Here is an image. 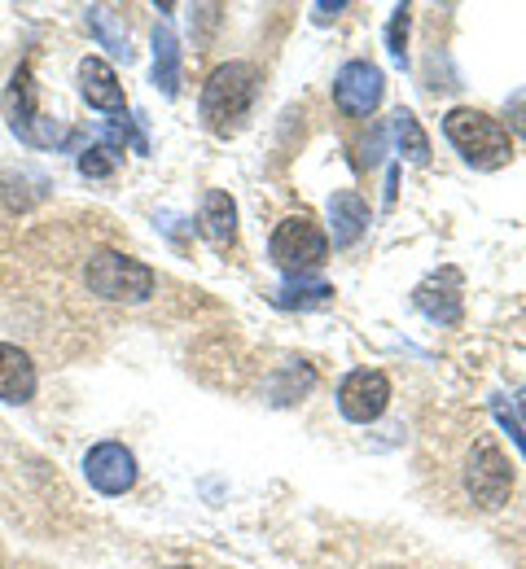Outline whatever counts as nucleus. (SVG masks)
<instances>
[{"label":"nucleus","mask_w":526,"mask_h":569,"mask_svg":"<svg viewBox=\"0 0 526 569\" xmlns=\"http://www.w3.org/2000/svg\"><path fill=\"white\" fill-rule=\"evenodd\" d=\"M408 22H413V9L408 4H395L390 9V27H386V49L399 67H408Z\"/></svg>","instance_id":"20"},{"label":"nucleus","mask_w":526,"mask_h":569,"mask_svg":"<svg viewBox=\"0 0 526 569\" xmlns=\"http://www.w3.org/2000/svg\"><path fill=\"white\" fill-rule=\"evenodd\" d=\"M88 27H92V36L101 40V49H110L115 58H123V62H132V44H128V31L123 27H115V13L110 9H88Z\"/></svg>","instance_id":"19"},{"label":"nucleus","mask_w":526,"mask_h":569,"mask_svg":"<svg viewBox=\"0 0 526 569\" xmlns=\"http://www.w3.org/2000/svg\"><path fill=\"white\" fill-rule=\"evenodd\" d=\"M492 412H496V421L509 429V438L518 442V451H523V460H526V433H523V426H518V417L505 408V403H492Z\"/></svg>","instance_id":"23"},{"label":"nucleus","mask_w":526,"mask_h":569,"mask_svg":"<svg viewBox=\"0 0 526 569\" xmlns=\"http://www.w3.org/2000/svg\"><path fill=\"white\" fill-rule=\"evenodd\" d=\"M334 302V284L311 281V277H299V281H286L281 289H272V307L281 311H316V307H329Z\"/></svg>","instance_id":"18"},{"label":"nucleus","mask_w":526,"mask_h":569,"mask_svg":"<svg viewBox=\"0 0 526 569\" xmlns=\"http://www.w3.org/2000/svg\"><path fill=\"white\" fill-rule=\"evenodd\" d=\"M390 137H395V149H399L404 162H413V167H426L430 162V137H426V128H421V119L413 110L399 106L390 114Z\"/></svg>","instance_id":"17"},{"label":"nucleus","mask_w":526,"mask_h":569,"mask_svg":"<svg viewBox=\"0 0 526 569\" xmlns=\"http://www.w3.org/2000/svg\"><path fill=\"white\" fill-rule=\"evenodd\" d=\"M316 390V368L311 363H302V359H286L281 368H277V377L268 381V399L277 403V408H290V403H299Z\"/></svg>","instance_id":"16"},{"label":"nucleus","mask_w":526,"mask_h":569,"mask_svg":"<svg viewBox=\"0 0 526 569\" xmlns=\"http://www.w3.org/2000/svg\"><path fill=\"white\" fill-rule=\"evenodd\" d=\"M259 88H264V74L255 62H225L207 74L202 83V97H198V114L202 123L216 132V137H228L241 128V119L250 114V106L259 101Z\"/></svg>","instance_id":"1"},{"label":"nucleus","mask_w":526,"mask_h":569,"mask_svg":"<svg viewBox=\"0 0 526 569\" xmlns=\"http://www.w3.org/2000/svg\"><path fill=\"white\" fill-rule=\"evenodd\" d=\"M413 307L435 325H460L465 316V277L456 268H439L413 289Z\"/></svg>","instance_id":"10"},{"label":"nucleus","mask_w":526,"mask_h":569,"mask_svg":"<svg viewBox=\"0 0 526 569\" xmlns=\"http://www.w3.org/2000/svg\"><path fill=\"white\" fill-rule=\"evenodd\" d=\"M79 97L92 106V110H106V114H128V101H123V83L115 67L106 58H83L79 62Z\"/></svg>","instance_id":"11"},{"label":"nucleus","mask_w":526,"mask_h":569,"mask_svg":"<svg viewBox=\"0 0 526 569\" xmlns=\"http://www.w3.org/2000/svg\"><path fill=\"white\" fill-rule=\"evenodd\" d=\"M465 496L487 512L505 508L514 496V460L492 438H478L465 456Z\"/></svg>","instance_id":"6"},{"label":"nucleus","mask_w":526,"mask_h":569,"mask_svg":"<svg viewBox=\"0 0 526 569\" xmlns=\"http://www.w3.org/2000/svg\"><path fill=\"white\" fill-rule=\"evenodd\" d=\"M365 232H369V202L356 189H338L329 198V246L351 250Z\"/></svg>","instance_id":"12"},{"label":"nucleus","mask_w":526,"mask_h":569,"mask_svg":"<svg viewBox=\"0 0 526 569\" xmlns=\"http://www.w3.org/2000/svg\"><path fill=\"white\" fill-rule=\"evenodd\" d=\"M268 259L286 272V281L311 277V272H320V268L329 263V232H325L307 211L286 214V219L272 228Z\"/></svg>","instance_id":"3"},{"label":"nucleus","mask_w":526,"mask_h":569,"mask_svg":"<svg viewBox=\"0 0 526 569\" xmlns=\"http://www.w3.org/2000/svg\"><path fill=\"white\" fill-rule=\"evenodd\" d=\"M505 119H509V123H505V132H509V137H518V141H526V88L509 97V110H505Z\"/></svg>","instance_id":"22"},{"label":"nucleus","mask_w":526,"mask_h":569,"mask_svg":"<svg viewBox=\"0 0 526 569\" xmlns=\"http://www.w3.org/2000/svg\"><path fill=\"white\" fill-rule=\"evenodd\" d=\"M390 408V377L381 368H356L338 381V412L351 426H374Z\"/></svg>","instance_id":"7"},{"label":"nucleus","mask_w":526,"mask_h":569,"mask_svg":"<svg viewBox=\"0 0 526 569\" xmlns=\"http://www.w3.org/2000/svg\"><path fill=\"white\" fill-rule=\"evenodd\" d=\"M381 92H386V79L374 62L356 58V62H343L334 74V106L347 114V119H369L377 106H381Z\"/></svg>","instance_id":"9"},{"label":"nucleus","mask_w":526,"mask_h":569,"mask_svg":"<svg viewBox=\"0 0 526 569\" xmlns=\"http://www.w3.org/2000/svg\"><path fill=\"white\" fill-rule=\"evenodd\" d=\"M198 228L216 250H228L237 241V202L228 198L225 189H207L202 211H198Z\"/></svg>","instance_id":"14"},{"label":"nucleus","mask_w":526,"mask_h":569,"mask_svg":"<svg viewBox=\"0 0 526 569\" xmlns=\"http://www.w3.org/2000/svg\"><path fill=\"white\" fill-rule=\"evenodd\" d=\"M153 83L162 97H180V40L167 22L153 27Z\"/></svg>","instance_id":"15"},{"label":"nucleus","mask_w":526,"mask_h":569,"mask_svg":"<svg viewBox=\"0 0 526 569\" xmlns=\"http://www.w3.org/2000/svg\"><path fill=\"white\" fill-rule=\"evenodd\" d=\"M115 167H119V153L110 144H88L79 153V176H88V180H106Z\"/></svg>","instance_id":"21"},{"label":"nucleus","mask_w":526,"mask_h":569,"mask_svg":"<svg viewBox=\"0 0 526 569\" xmlns=\"http://www.w3.org/2000/svg\"><path fill=\"white\" fill-rule=\"evenodd\" d=\"M83 478L97 496H128L137 487V456L132 447L106 438V442H92L88 456H83Z\"/></svg>","instance_id":"8"},{"label":"nucleus","mask_w":526,"mask_h":569,"mask_svg":"<svg viewBox=\"0 0 526 569\" xmlns=\"http://www.w3.org/2000/svg\"><path fill=\"white\" fill-rule=\"evenodd\" d=\"M83 284L106 302H146L153 293V268L123 250H97L83 263Z\"/></svg>","instance_id":"4"},{"label":"nucleus","mask_w":526,"mask_h":569,"mask_svg":"<svg viewBox=\"0 0 526 569\" xmlns=\"http://www.w3.org/2000/svg\"><path fill=\"white\" fill-rule=\"evenodd\" d=\"M377 569H399V566H377Z\"/></svg>","instance_id":"26"},{"label":"nucleus","mask_w":526,"mask_h":569,"mask_svg":"<svg viewBox=\"0 0 526 569\" xmlns=\"http://www.w3.org/2000/svg\"><path fill=\"white\" fill-rule=\"evenodd\" d=\"M36 386H40V377H36L31 356L9 347V342H0V403H13V408L31 403Z\"/></svg>","instance_id":"13"},{"label":"nucleus","mask_w":526,"mask_h":569,"mask_svg":"<svg viewBox=\"0 0 526 569\" xmlns=\"http://www.w3.org/2000/svg\"><path fill=\"white\" fill-rule=\"evenodd\" d=\"M4 123L9 132L31 149H58L62 144V128L40 110V92H36V74H31V62H22L9 88H4Z\"/></svg>","instance_id":"5"},{"label":"nucleus","mask_w":526,"mask_h":569,"mask_svg":"<svg viewBox=\"0 0 526 569\" xmlns=\"http://www.w3.org/2000/svg\"><path fill=\"white\" fill-rule=\"evenodd\" d=\"M171 569H198V566H171Z\"/></svg>","instance_id":"25"},{"label":"nucleus","mask_w":526,"mask_h":569,"mask_svg":"<svg viewBox=\"0 0 526 569\" xmlns=\"http://www.w3.org/2000/svg\"><path fill=\"white\" fill-rule=\"evenodd\" d=\"M444 137L474 171H500L514 158V137L505 132V123L474 106H456L444 114Z\"/></svg>","instance_id":"2"},{"label":"nucleus","mask_w":526,"mask_h":569,"mask_svg":"<svg viewBox=\"0 0 526 569\" xmlns=\"http://www.w3.org/2000/svg\"><path fill=\"white\" fill-rule=\"evenodd\" d=\"M343 9H347V0H338V4H316L311 18H316V22H329V18H338Z\"/></svg>","instance_id":"24"}]
</instances>
